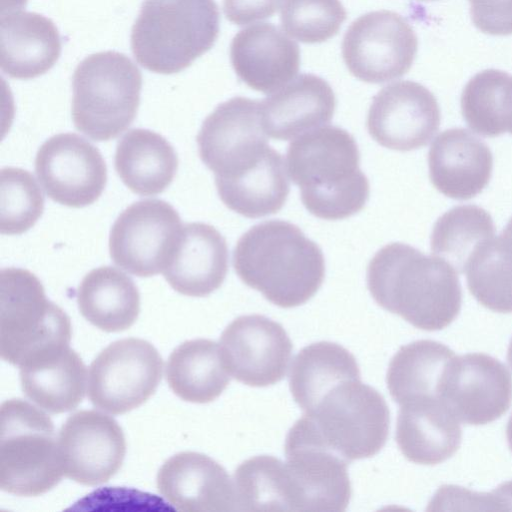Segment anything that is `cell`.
I'll return each instance as SVG.
<instances>
[{
    "instance_id": "cell-1",
    "label": "cell",
    "mask_w": 512,
    "mask_h": 512,
    "mask_svg": "<svg viewBox=\"0 0 512 512\" xmlns=\"http://www.w3.org/2000/svg\"><path fill=\"white\" fill-rule=\"evenodd\" d=\"M366 278L375 302L416 328L441 330L460 312L462 289L456 270L408 244L394 242L378 250Z\"/></svg>"
},
{
    "instance_id": "cell-2",
    "label": "cell",
    "mask_w": 512,
    "mask_h": 512,
    "mask_svg": "<svg viewBox=\"0 0 512 512\" xmlns=\"http://www.w3.org/2000/svg\"><path fill=\"white\" fill-rule=\"evenodd\" d=\"M233 267L244 284L281 308L306 303L325 277L321 248L298 226L280 219L258 223L239 238Z\"/></svg>"
},
{
    "instance_id": "cell-3",
    "label": "cell",
    "mask_w": 512,
    "mask_h": 512,
    "mask_svg": "<svg viewBox=\"0 0 512 512\" xmlns=\"http://www.w3.org/2000/svg\"><path fill=\"white\" fill-rule=\"evenodd\" d=\"M288 173L300 189L304 207L324 220L358 213L370 187L360 169L354 137L338 126H322L295 138L286 153Z\"/></svg>"
},
{
    "instance_id": "cell-4",
    "label": "cell",
    "mask_w": 512,
    "mask_h": 512,
    "mask_svg": "<svg viewBox=\"0 0 512 512\" xmlns=\"http://www.w3.org/2000/svg\"><path fill=\"white\" fill-rule=\"evenodd\" d=\"M300 408L322 444L349 463L376 455L388 439V405L376 389L361 381L360 372L336 379Z\"/></svg>"
},
{
    "instance_id": "cell-5",
    "label": "cell",
    "mask_w": 512,
    "mask_h": 512,
    "mask_svg": "<svg viewBox=\"0 0 512 512\" xmlns=\"http://www.w3.org/2000/svg\"><path fill=\"white\" fill-rule=\"evenodd\" d=\"M219 27L214 0H145L131 30V50L151 72L178 73L213 47Z\"/></svg>"
},
{
    "instance_id": "cell-6",
    "label": "cell",
    "mask_w": 512,
    "mask_h": 512,
    "mask_svg": "<svg viewBox=\"0 0 512 512\" xmlns=\"http://www.w3.org/2000/svg\"><path fill=\"white\" fill-rule=\"evenodd\" d=\"M142 88L137 65L125 54H91L72 77V120L75 128L94 141L118 137L134 121Z\"/></svg>"
},
{
    "instance_id": "cell-7",
    "label": "cell",
    "mask_w": 512,
    "mask_h": 512,
    "mask_svg": "<svg viewBox=\"0 0 512 512\" xmlns=\"http://www.w3.org/2000/svg\"><path fill=\"white\" fill-rule=\"evenodd\" d=\"M0 295V351L4 361L20 367L70 344V318L47 298L35 274L18 267L3 268Z\"/></svg>"
},
{
    "instance_id": "cell-8",
    "label": "cell",
    "mask_w": 512,
    "mask_h": 512,
    "mask_svg": "<svg viewBox=\"0 0 512 512\" xmlns=\"http://www.w3.org/2000/svg\"><path fill=\"white\" fill-rule=\"evenodd\" d=\"M64 475L51 418L29 402L1 404L0 488L23 497L42 495Z\"/></svg>"
},
{
    "instance_id": "cell-9",
    "label": "cell",
    "mask_w": 512,
    "mask_h": 512,
    "mask_svg": "<svg viewBox=\"0 0 512 512\" xmlns=\"http://www.w3.org/2000/svg\"><path fill=\"white\" fill-rule=\"evenodd\" d=\"M162 370V357L150 342L140 338L114 341L90 364L89 399L107 413H127L155 393Z\"/></svg>"
},
{
    "instance_id": "cell-10",
    "label": "cell",
    "mask_w": 512,
    "mask_h": 512,
    "mask_svg": "<svg viewBox=\"0 0 512 512\" xmlns=\"http://www.w3.org/2000/svg\"><path fill=\"white\" fill-rule=\"evenodd\" d=\"M417 47V36L406 19L380 10L361 15L350 24L343 37L342 56L354 77L380 84L405 75Z\"/></svg>"
},
{
    "instance_id": "cell-11",
    "label": "cell",
    "mask_w": 512,
    "mask_h": 512,
    "mask_svg": "<svg viewBox=\"0 0 512 512\" xmlns=\"http://www.w3.org/2000/svg\"><path fill=\"white\" fill-rule=\"evenodd\" d=\"M178 212L161 199L132 203L117 217L109 235L113 262L138 277L163 273L182 230Z\"/></svg>"
},
{
    "instance_id": "cell-12",
    "label": "cell",
    "mask_w": 512,
    "mask_h": 512,
    "mask_svg": "<svg viewBox=\"0 0 512 512\" xmlns=\"http://www.w3.org/2000/svg\"><path fill=\"white\" fill-rule=\"evenodd\" d=\"M439 398L461 422L484 425L500 418L512 402V376L484 353L454 356L447 364Z\"/></svg>"
},
{
    "instance_id": "cell-13",
    "label": "cell",
    "mask_w": 512,
    "mask_h": 512,
    "mask_svg": "<svg viewBox=\"0 0 512 512\" xmlns=\"http://www.w3.org/2000/svg\"><path fill=\"white\" fill-rule=\"evenodd\" d=\"M35 172L47 196L74 208L94 203L107 182V167L96 146L75 133H60L38 149Z\"/></svg>"
},
{
    "instance_id": "cell-14",
    "label": "cell",
    "mask_w": 512,
    "mask_h": 512,
    "mask_svg": "<svg viewBox=\"0 0 512 512\" xmlns=\"http://www.w3.org/2000/svg\"><path fill=\"white\" fill-rule=\"evenodd\" d=\"M219 344L231 377L252 387L281 381L293 350L283 326L259 314L234 319L223 330Z\"/></svg>"
},
{
    "instance_id": "cell-15",
    "label": "cell",
    "mask_w": 512,
    "mask_h": 512,
    "mask_svg": "<svg viewBox=\"0 0 512 512\" xmlns=\"http://www.w3.org/2000/svg\"><path fill=\"white\" fill-rule=\"evenodd\" d=\"M58 449L66 477L96 486L107 482L122 467L126 440L113 417L96 410H80L61 426Z\"/></svg>"
},
{
    "instance_id": "cell-16",
    "label": "cell",
    "mask_w": 512,
    "mask_h": 512,
    "mask_svg": "<svg viewBox=\"0 0 512 512\" xmlns=\"http://www.w3.org/2000/svg\"><path fill=\"white\" fill-rule=\"evenodd\" d=\"M440 120L433 93L420 83L404 80L385 86L373 97L367 129L381 146L411 151L430 142Z\"/></svg>"
},
{
    "instance_id": "cell-17",
    "label": "cell",
    "mask_w": 512,
    "mask_h": 512,
    "mask_svg": "<svg viewBox=\"0 0 512 512\" xmlns=\"http://www.w3.org/2000/svg\"><path fill=\"white\" fill-rule=\"evenodd\" d=\"M286 465L301 496L302 511H345L351 499L349 462L294 424L285 438Z\"/></svg>"
},
{
    "instance_id": "cell-18",
    "label": "cell",
    "mask_w": 512,
    "mask_h": 512,
    "mask_svg": "<svg viewBox=\"0 0 512 512\" xmlns=\"http://www.w3.org/2000/svg\"><path fill=\"white\" fill-rule=\"evenodd\" d=\"M156 480L159 493L177 510L237 511L233 480L205 454L184 451L171 456Z\"/></svg>"
},
{
    "instance_id": "cell-19",
    "label": "cell",
    "mask_w": 512,
    "mask_h": 512,
    "mask_svg": "<svg viewBox=\"0 0 512 512\" xmlns=\"http://www.w3.org/2000/svg\"><path fill=\"white\" fill-rule=\"evenodd\" d=\"M230 60L242 82L256 91L271 94L298 73L300 49L279 27L258 23L233 37Z\"/></svg>"
},
{
    "instance_id": "cell-20",
    "label": "cell",
    "mask_w": 512,
    "mask_h": 512,
    "mask_svg": "<svg viewBox=\"0 0 512 512\" xmlns=\"http://www.w3.org/2000/svg\"><path fill=\"white\" fill-rule=\"evenodd\" d=\"M429 176L443 195L468 200L490 181L493 155L488 145L465 128L439 134L428 152Z\"/></svg>"
},
{
    "instance_id": "cell-21",
    "label": "cell",
    "mask_w": 512,
    "mask_h": 512,
    "mask_svg": "<svg viewBox=\"0 0 512 512\" xmlns=\"http://www.w3.org/2000/svg\"><path fill=\"white\" fill-rule=\"evenodd\" d=\"M196 141L202 162L214 174L221 173L268 143L261 102L237 96L220 103L203 121Z\"/></svg>"
},
{
    "instance_id": "cell-22",
    "label": "cell",
    "mask_w": 512,
    "mask_h": 512,
    "mask_svg": "<svg viewBox=\"0 0 512 512\" xmlns=\"http://www.w3.org/2000/svg\"><path fill=\"white\" fill-rule=\"evenodd\" d=\"M228 257L226 240L216 228L202 222L187 223L163 275L178 293L205 297L223 284Z\"/></svg>"
},
{
    "instance_id": "cell-23",
    "label": "cell",
    "mask_w": 512,
    "mask_h": 512,
    "mask_svg": "<svg viewBox=\"0 0 512 512\" xmlns=\"http://www.w3.org/2000/svg\"><path fill=\"white\" fill-rule=\"evenodd\" d=\"M335 108L331 86L310 73L298 75L261 101L264 129L276 140H290L325 126Z\"/></svg>"
},
{
    "instance_id": "cell-24",
    "label": "cell",
    "mask_w": 512,
    "mask_h": 512,
    "mask_svg": "<svg viewBox=\"0 0 512 512\" xmlns=\"http://www.w3.org/2000/svg\"><path fill=\"white\" fill-rule=\"evenodd\" d=\"M395 439L407 460L436 465L458 450L462 430L459 420L440 399H419L400 405Z\"/></svg>"
},
{
    "instance_id": "cell-25",
    "label": "cell",
    "mask_w": 512,
    "mask_h": 512,
    "mask_svg": "<svg viewBox=\"0 0 512 512\" xmlns=\"http://www.w3.org/2000/svg\"><path fill=\"white\" fill-rule=\"evenodd\" d=\"M61 54L52 20L35 12L1 16V68L11 78L32 79L48 72Z\"/></svg>"
},
{
    "instance_id": "cell-26",
    "label": "cell",
    "mask_w": 512,
    "mask_h": 512,
    "mask_svg": "<svg viewBox=\"0 0 512 512\" xmlns=\"http://www.w3.org/2000/svg\"><path fill=\"white\" fill-rule=\"evenodd\" d=\"M24 395L53 414L74 410L83 400L87 370L69 345L52 350L19 367Z\"/></svg>"
},
{
    "instance_id": "cell-27",
    "label": "cell",
    "mask_w": 512,
    "mask_h": 512,
    "mask_svg": "<svg viewBox=\"0 0 512 512\" xmlns=\"http://www.w3.org/2000/svg\"><path fill=\"white\" fill-rule=\"evenodd\" d=\"M114 164L118 176L132 192L153 196L162 193L173 181L178 157L162 135L134 128L118 141Z\"/></svg>"
},
{
    "instance_id": "cell-28",
    "label": "cell",
    "mask_w": 512,
    "mask_h": 512,
    "mask_svg": "<svg viewBox=\"0 0 512 512\" xmlns=\"http://www.w3.org/2000/svg\"><path fill=\"white\" fill-rule=\"evenodd\" d=\"M165 376L176 396L198 404L219 397L231 379L220 344L204 338L187 340L177 346L167 360Z\"/></svg>"
},
{
    "instance_id": "cell-29",
    "label": "cell",
    "mask_w": 512,
    "mask_h": 512,
    "mask_svg": "<svg viewBox=\"0 0 512 512\" xmlns=\"http://www.w3.org/2000/svg\"><path fill=\"white\" fill-rule=\"evenodd\" d=\"M76 297L82 316L106 332L130 328L140 312L136 284L112 266H101L87 273L78 286Z\"/></svg>"
},
{
    "instance_id": "cell-30",
    "label": "cell",
    "mask_w": 512,
    "mask_h": 512,
    "mask_svg": "<svg viewBox=\"0 0 512 512\" xmlns=\"http://www.w3.org/2000/svg\"><path fill=\"white\" fill-rule=\"evenodd\" d=\"M455 356L446 345L417 340L399 348L390 360L386 383L393 400L404 403L439 398V387L448 362Z\"/></svg>"
},
{
    "instance_id": "cell-31",
    "label": "cell",
    "mask_w": 512,
    "mask_h": 512,
    "mask_svg": "<svg viewBox=\"0 0 512 512\" xmlns=\"http://www.w3.org/2000/svg\"><path fill=\"white\" fill-rule=\"evenodd\" d=\"M233 484L237 511H301L295 480L286 462L257 455L235 470Z\"/></svg>"
},
{
    "instance_id": "cell-32",
    "label": "cell",
    "mask_w": 512,
    "mask_h": 512,
    "mask_svg": "<svg viewBox=\"0 0 512 512\" xmlns=\"http://www.w3.org/2000/svg\"><path fill=\"white\" fill-rule=\"evenodd\" d=\"M494 236V222L485 209L472 204L459 205L437 219L430 245L433 254L464 273L476 249Z\"/></svg>"
},
{
    "instance_id": "cell-33",
    "label": "cell",
    "mask_w": 512,
    "mask_h": 512,
    "mask_svg": "<svg viewBox=\"0 0 512 512\" xmlns=\"http://www.w3.org/2000/svg\"><path fill=\"white\" fill-rule=\"evenodd\" d=\"M467 286L484 307L512 313V242L502 234L482 243L465 271Z\"/></svg>"
},
{
    "instance_id": "cell-34",
    "label": "cell",
    "mask_w": 512,
    "mask_h": 512,
    "mask_svg": "<svg viewBox=\"0 0 512 512\" xmlns=\"http://www.w3.org/2000/svg\"><path fill=\"white\" fill-rule=\"evenodd\" d=\"M44 196L34 176L17 167L1 169V233L28 231L41 217Z\"/></svg>"
},
{
    "instance_id": "cell-35",
    "label": "cell",
    "mask_w": 512,
    "mask_h": 512,
    "mask_svg": "<svg viewBox=\"0 0 512 512\" xmlns=\"http://www.w3.org/2000/svg\"><path fill=\"white\" fill-rule=\"evenodd\" d=\"M507 72L486 69L475 74L461 95V111L467 125L484 137L506 132L501 114L502 87Z\"/></svg>"
},
{
    "instance_id": "cell-36",
    "label": "cell",
    "mask_w": 512,
    "mask_h": 512,
    "mask_svg": "<svg viewBox=\"0 0 512 512\" xmlns=\"http://www.w3.org/2000/svg\"><path fill=\"white\" fill-rule=\"evenodd\" d=\"M347 16L340 0H285L280 21L288 35L306 43L334 37Z\"/></svg>"
},
{
    "instance_id": "cell-37",
    "label": "cell",
    "mask_w": 512,
    "mask_h": 512,
    "mask_svg": "<svg viewBox=\"0 0 512 512\" xmlns=\"http://www.w3.org/2000/svg\"><path fill=\"white\" fill-rule=\"evenodd\" d=\"M473 24L483 33L512 34V0H468Z\"/></svg>"
},
{
    "instance_id": "cell-38",
    "label": "cell",
    "mask_w": 512,
    "mask_h": 512,
    "mask_svg": "<svg viewBox=\"0 0 512 512\" xmlns=\"http://www.w3.org/2000/svg\"><path fill=\"white\" fill-rule=\"evenodd\" d=\"M282 0H223V12L230 22L244 26L270 18Z\"/></svg>"
},
{
    "instance_id": "cell-39",
    "label": "cell",
    "mask_w": 512,
    "mask_h": 512,
    "mask_svg": "<svg viewBox=\"0 0 512 512\" xmlns=\"http://www.w3.org/2000/svg\"><path fill=\"white\" fill-rule=\"evenodd\" d=\"M502 117L506 131L512 134V76H506L502 91Z\"/></svg>"
},
{
    "instance_id": "cell-40",
    "label": "cell",
    "mask_w": 512,
    "mask_h": 512,
    "mask_svg": "<svg viewBox=\"0 0 512 512\" xmlns=\"http://www.w3.org/2000/svg\"><path fill=\"white\" fill-rule=\"evenodd\" d=\"M506 436H507V442H508L509 448L512 451V415L509 418V421L507 423Z\"/></svg>"
},
{
    "instance_id": "cell-41",
    "label": "cell",
    "mask_w": 512,
    "mask_h": 512,
    "mask_svg": "<svg viewBox=\"0 0 512 512\" xmlns=\"http://www.w3.org/2000/svg\"><path fill=\"white\" fill-rule=\"evenodd\" d=\"M502 235L512 241V217L502 231Z\"/></svg>"
},
{
    "instance_id": "cell-42",
    "label": "cell",
    "mask_w": 512,
    "mask_h": 512,
    "mask_svg": "<svg viewBox=\"0 0 512 512\" xmlns=\"http://www.w3.org/2000/svg\"><path fill=\"white\" fill-rule=\"evenodd\" d=\"M507 360H508L510 367L512 368V339L510 341L508 351H507Z\"/></svg>"
},
{
    "instance_id": "cell-43",
    "label": "cell",
    "mask_w": 512,
    "mask_h": 512,
    "mask_svg": "<svg viewBox=\"0 0 512 512\" xmlns=\"http://www.w3.org/2000/svg\"><path fill=\"white\" fill-rule=\"evenodd\" d=\"M418 1H425V2H427V1H436V0H418Z\"/></svg>"
}]
</instances>
